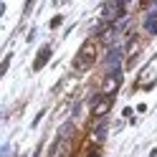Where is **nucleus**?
Listing matches in <instances>:
<instances>
[{"instance_id": "nucleus-1", "label": "nucleus", "mask_w": 157, "mask_h": 157, "mask_svg": "<svg viewBox=\"0 0 157 157\" xmlns=\"http://www.w3.org/2000/svg\"><path fill=\"white\" fill-rule=\"evenodd\" d=\"M119 84H122V76L114 71V74H112V76L104 81V94H114L117 89H119Z\"/></svg>"}, {"instance_id": "nucleus-4", "label": "nucleus", "mask_w": 157, "mask_h": 157, "mask_svg": "<svg viewBox=\"0 0 157 157\" xmlns=\"http://www.w3.org/2000/svg\"><path fill=\"white\" fill-rule=\"evenodd\" d=\"M48 56H51V48H48V46H46V48H43V51H41V53H38V58H36V63H33V66H36V68H41V66H43V63L48 61Z\"/></svg>"}, {"instance_id": "nucleus-3", "label": "nucleus", "mask_w": 157, "mask_h": 157, "mask_svg": "<svg viewBox=\"0 0 157 157\" xmlns=\"http://www.w3.org/2000/svg\"><path fill=\"white\" fill-rule=\"evenodd\" d=\"M109 106H112V99L106 96V99H101L99 104L94 106V117H101V114H106V112H109Z\"/></svg>"}, {"instance_id": "nucleus-2", "label": "nucleus", "mask_w": 157, "mask_h": 157, "mask_svg": "<svg viewBox=\"0 0 157 157\" xmlns=\"http://www.w3.org/2000/svg\"><path fill=\"white\" fill-rule=\"evenodd\" d=\"M104 13H106V18H109V21H114V18H119V13H122V3H109Z\"/></svg>"}]
</instances>
